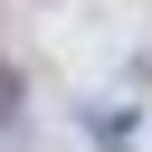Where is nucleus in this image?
Returning <instances> with one entry per match:
<instances>
[{
	"instance_id": "nucleus-1",
	"label": "nucleus",
	"mask_w": 152,
	"mask_h": 152,
	"mask_svg": "<svg viewBox=\"0 0 152 152\" xmlns=\"http://www.w3.org/2000/svg\"><path fill=\"white\" fill-rule=\"evenodd\" d=\"M10 114H19V66L0 57V133H10Z\"/></svg>"
}]
</instances>
